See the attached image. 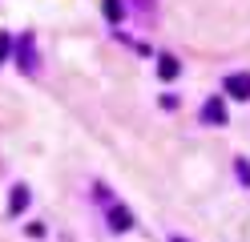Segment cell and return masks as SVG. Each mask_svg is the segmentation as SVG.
Masks as SVG:
<instances>
[{
	"mask_svg": "<svg viewBox=\"0 0 250 242\" xmlns=\"http://www.w3.org/2000/svg\"><path fill=\"white\" fill-rule=\"evenodd\" d=\"M17 65H21V73H37V44H33V37H21V44H17Z\"/></svg>",
	"mask_w": 250,
	"mask_h": 242,
	"instance_id": "cell-1",
	"label": "cell"
},
{
	"mask_svg": "<svg viewBox=\"0 0 250 242\" xmlns=\"http://www.w3.org/2000/svg\"><path fill=\"white\" fill-rule=\"evenodd\" d=\"M226 93L234 101H250V73H230L226 77Z\"/></svg>",
	"mask_w": 250,
	"mask_h": 242,
	"instance_id": "cell-2",
	"label": "cell"
},
{
	"mask_svg": "<svg viewBox=\"0 0 250 242\" xmlns=\"http://www.w3.org/2000/svg\"><path fill=\"white\" fill-rule=\"evenodd\" d=\"M129 226H133V214H129L125 206H113V210H109V230H113V234H125Z\"/></svg>",
	"mask_w": 250,
	"mask_h": 242,
	"instance_id": "cell-3",
	"label": "cell"
},
{
	"mask_svg": "<svg viewBox=\"0 0 250 242\" xmlns=\"http://www.w3.org/2000/svg\"><path fill=\"white\" fill-rule=\"evenodd\" d=\"M24 206H28V186H12V202H8V210H12V214H21Z\"/></svg>",
	"mask_w": 250,
	"mask_h": 242,
	"instance_id": "cell-4",
	"label": "cell"
},
{
	"mask_svg": "<svg viewBox=\"0 0 250 242\" xmlns=\"http://www.w3.org/2000/svg\"><path fill=\"white\" fill-rule=\"evenodd\" d=\"M202 117H206V121H222V117H226V109H222V101H218V97H214V101H210L206 109H202Z\"/></svg>",
	"mask_w": 250,
	"mask_h": 242,
	"instance_id": "cell-5",
	"label": "cell"
},
{
	"mask_svg": "<svg viewBox=\"0 0 250 242\" xmlns=\"http://www.w3.org/2000/svg\"><path fill=\"white\" fill-rule=\"evenodd\" d=\"M158 73H162V81H174V77H178V61H174V57H162Z\"/></svg>",
	"mask_w": 250,
	"mask_h": 242,
	"instance_id": "cell-6",
	"label": "cell"
},
{
	"mask_svg": "<svg viewBox=\"0 0 250 242\" xmlns=\"http://www.w3.org/2000/svg\"><path fill=\"white\" fill-rule=\"evenodd\" d=\"M105 16L109 21H121V0H105Z\"/></svg>",
	"mask_w": 250,
	"mask_h": 242,
	"instance_id": "cell-7",
	"label": "cell"
},
{
	"mask_svg": "<svg viewBox=\"0 0 250 242\" xmlns=\"http://www.w3.org/2000/svg\"><path fill=\"white\" fill-rule=\"evenodd\" d=\"M8 53H12V37H8V32H0V65H4Z\"/></svg>",
	"mask_w": 250,
	"mask_h": 242,
	"instance_id": "cell-8",
	"label": "cell"
},
{
	"mask_svg": "<svg viewBox=\"0 0 250 242\" xmlns=\"http://www.w3.org/2000/svg\"><path fill=\"white\" fill-rule=\"evenodd\" d=\"M238 177H242V182L250 186V166H246V157H238Z\"/></svg>",
	"mask_w": 250,
	"mask_h": 242,
	"instance_id": "cell-9",
	"label": "cell"
},
{
	"mask_svg": "<svg viewBox=\"0 0 250 242\" xmlns=\"http://www.w3.org/2000/svg\"><path fill=\"white\" fill-rule=\"evenodd\" d=\"M169 242H186V238H169Z\"/></svg>",
	"mask_w": 250,
	"mask_h": 242,
	"instance_id": "cell-10",
	"label": "cell"
}]
</instances>
